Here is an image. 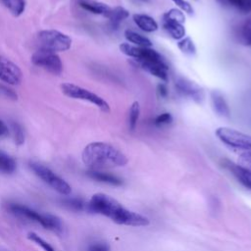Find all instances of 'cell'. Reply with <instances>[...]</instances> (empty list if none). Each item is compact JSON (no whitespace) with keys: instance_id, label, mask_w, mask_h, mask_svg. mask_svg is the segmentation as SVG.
Listing matches in <instances>:
<instances>
[{"instance_id":"obj_20","label":"cell","mask_w":251,"mask_h":251,"mask_svg":"<svg viewBox=\"0 0 251 251\" xmlns=\"http://www.w3.org/2000/svg\"><path fill=\"white\" fill-rule=\"evenodd\" d=\"M17 163L9 155L0 152V173L12 174L16 171Z\"/></svg>"},{"instance_id":"obj_35","label":"cell","mask_w":251,"mask_h":251,"mask_svg":"<svg viewBox=\"0 0 251 251\" xmlns=\"http://www.w3.org/2000/svg\"><path fill=\"white\" fill-rule=\"evenodd\" d=\"M9 133V129H8V126L5 125L4 122H2L0 120V137H4V136H7Z\"/></svg>"},{"instance_id":"obj_16","label":"cell","mask_w":251,"mask_h":251,"mask_svg":"<svg viewBox=\"0 0 251 251\" xmlns=\"http://www.w3.org/2000/svg\"><path fill=\"white\" fill-rule=\"evenodd\" d=\"M86 175L97 181L104 182V183H109L112 185H121L123 183V180L118 177L117 176H114L109 173H105L102 171H96V170H89L86 172Z\"/></svg>"},{"instance_id":"obj_28","label":"cell","mask_w":251,"mask_h":251,"mask_svg":"<svg viewBox=\"0 0 251 251\" xmlns=\"http://www.w3.org/2000/svg\"><path fill=\"white\" fill-rule=\"evenodd\" d=\"M10 2H11L10 10L12 11L14 16L19 17L20 15H22L24 13L25 8V0H10Z\"/></svg>"},{"instance_id":"obj_6","label":"cell","mask_w":251,"mask_h":251,"mask_svg":"<svg viewBox=\"0 0 251 251\" xmlns=\"http://www.w3.org/2000/svg\"><path fill=\"white\" fill-rule=\"evenodd\" d=\"M217 137L229 147L251 151V136L227 126H220L215 131Z\"/></svg>"},{"instance_id":"obj_13","label":"cell","mask_w":251,"mask_h":251,"mask_svg":"<svg viewBox=\"0 0 251 251\" xmlns=\"http://www.w3.org/2000/svg\"><path fill=\"white\" fill-rule=\"evenodd\" d=\"M162 24H163V27L173 38L176 40H180L181 38L184 37L185 28L183 26V24L166 16L165 14L163 15Z\"/></svg>"},{"instance_id":"obj_1","label":"cell","mask_w":251,"mask_h":251,"mask_svg":"<svg viewBox=\"0 0 251 251\" xmlns=\"http://www.w3.org/2000/svg\"><path fill=\"white\" fill-rule=\"evenodd\" d=\"M86 210L93 214H100L118 225L130 226H145L149 225L148 218L125 208L113 197L96 193L87 202Z\"/></svg>"},{"instance_id":"obj_25","label":"cell","mask_w":251,"mask_h":251,"mask_svg":"<svg viewBox=\"0 0 251 251\" xmlns=\"http://www.w3.org/2000/svg\"><path fill=\"white\" fill-rule=\"evenodd\" d=\"M27 239L34 242L36 245L40 246L44 251H55V249L48 242H46L43 238H41L35 232H28L27 233Z\"/></svg>"},{"instance_id":"obj_8","label":"cell","mask_w":251,"mask_h":251,"mask_svg":"<svg viewBox=\"0 0 251 251\" xmlns=\"http://www.w3.org/2000/svg\"><path fill=\"white\" fill-rule=\"evenodd\" d=\"M23 79V73L18 65L8 58L0 55V80L11 84L18 85Z\"/></svg>"},{"instance_id":"obj_19","label":"cell","mask_w":251,"mask_h":251,"mask_svg":"<svg viewBox=\"0 0 251 251\" xmlns=\"http://www.w3.org/2000/svg\"><path fill=\"white\" fill-rule=\"evenodd\" d=\"M125 37L126 38L127 41L131 42V43H134L136 45H138V47H151L152 46V42L149 38L137 33V32H134L132 30H129V29H126L125 31Z\"/></svg>"},{"instance_id":"obj_31","label":"cell","mask_w":251,"mask_h":251,"mask_svg":"<svg viewBox=\"0 0 251 251\" xmlns=\"http://www.w3.org/2000/svg\"><path fill=\"white\" fill-rule=\"evenodd\" d=\"M165 15L174 19V20H176V21H177V22H179V23H181V24H183L184 21H185L183 13L180 10H177V9H171L170 11L166 12Z\"/></svg>"},{"instance_id":"obj_37","label":"cell","mask_w":251,"mask_h":251,"mask_svg":"<svg viewBox=\"0 0 251 251\" xmlns=\"http://www.w3.org/2000/svg\"><path fill=\"white\" fill-rule=\"evenodd\" d=\"M0 2H1L5 7H7L8 9L11 8V2H10V0H0Z\"/></svg>"},{"instance_id":"obj_5","label":"cell","mask_w":251,"mask_h":251,"mask_svg":"<svg viewBox=\"0 0 251 251\" xmlns=\"http://www.w3.org/2000/svg\"><path fill=\"white\" fill-rule=\"evenodd\" d=\"M30 169L33 171V173L41 178L45 183H47L49 186H51L54 190L59 192L62 195H70L72 192V188L70 184L64 180L62 177L57 176L53 171H51L49 168L35 162L29 163Z\"/></svg>"},{"instance_id":"obj_38","label":"cell","mask_w":251,"mask_h":251,"mask_svg":"<svg viewBox=\"0 0 251 251\" xmlns=\"http://www.w3.org/2000/svg\"><path fill=\"white\" fill-rule=\"evenodd\" d=\"M139 1H143V2H146V1H148V0H139Z\"/></svg>"},{"instance_id":"obj_27","label":"cell","mask_w":251,"mask_h":251,"mask_svg":"<svg viewBox=\"0 0 251 251\" xmlns=\"http://www.w3.org/2000/svg\"><path fill=\"white\" fill-rule=\"evenodd\" d=\"M12 130H13L15 142L18 145H22L25 142V134L22 126L17 123H12Z\"/></svg>"},{"instance_id":"obj_32","label":"cell","mask_w":251,"mask_h":251,"mask_svg":"<svg viewBox=\"0 0 251 251\" xmlns=\"http://www.w3.org/2000/svg\"><path fill=\"white\" fill-rule=\"evenodd\" d=\"M173 2L179 7L183 12L187 13V14H192L193 13V8L192 6L185 0H173Z\"/></svg>"},{"instance_id":"obj_24","label":"cell","mask_w":251,"mask_h":251,"mask_svg":"<svg viewBox=\"0 0 251 251\" xmlns=\"http://www.w3.org/2000/svg\"><path fill=\"white\" fill-rule=\"evenodd\" d=\"M62 202L65 206H67V208L73 211L86 210L87 203H85L81 198H68V199H64Z\"/></svg>"},{"instance_id":"obj_9","label":"cell","mask_w":251,"mask_h":251,"mask_svg":"<svg viewBox=\"0 0 251 251\" xmlns=\"http://www.w3.org/2000/svg\"><path fill=\"white\" fill-rule=\"evenodd\" d=\"M8 209L12 214H14L15 216H17L21 219L37 223L40 226H42L43 227L45 226L46 214H40V213L30 209L27 206L18 204V203H10L8 205Z\"/></svg>"},{"instance_id":"obj_29","label":"cell","mask_w":251,"mask_h":251,"mask_svg":"<svg viewBox=\"0 0 251 251\" xmlns=\"http://www.w3.org/2000/svg\"><path fill=\"white\" fill-rule=\"evenodd\" d=\"M173 122V117L170 113H162L160 115H158L155 120H154V125L156 126H164L167 125L172 124Z\"/></svg>"},{"instance_id":"obj_26","label":"cell","mask_w":251,"mask_h":251,"mask_svg":"<svg viewBox=\"0 0 251 251\" xmlns=\"http://www.w3.org/2000/svg\"><path fill=\"white\" fill-rule=\"evenodd\" d=\"M241 40L245 45H251V16L242 25Z\"/></svg>"},{"instance_id":"obj_4","label":"cell","mask_w":251,"mask_h":251,"mask_svg":"<svg viewBox=\"0 0 251 251\" xmlns=\"http://www.w3.org/2000/svg\"><path fill=\"white\" fill-rule=\"evenodd\" d=\"M61 90L62 92L73 99H78V100H83L87 101L93 105H95L97 108H99L102 112L109 113L110 112V106L106 100H104L101 96L95 94L94 92L83 88L79 85L70 83V82H65L61 84Z\"/></svg>"},{"instance_id":"obj_15","label":"cell","mask_w":251,"mask_h":251,"mask_svg":"<svg viewBox=\"0 0 251 251\" xmlns=\"http://www.w3.org/2000/svg\"><path fill=\"white\" fill-rule=\"evenodd\" d=\"M135 25L146 32H153L158 29L157 22L150 16L145 14H134L132 16Z\"/></svg>"},{"instance_id":"obj_36","label":"cell","mask_w":251,"mask_h":251,"mask_svg":"<svg viewBox=\"0 0 251 251\" xmlns=\"http://www.w3.org/2000/svg\"><path fill=\"white\" fill-rule=\"evenodd\" d=\"M158 92L161 97H166L168 95V88H167L166 84H164V83L158 84Z\"/></svg>"},{"instance_id":"obj_2","label":"cell","mask_w":251,"mask_h":251,"mask_svg":"<svg viewBox=\"0 0 251 251\" xmlns=\"http://www.w3.org/2000/svg\"><path fill=\"white\" fill-rule=\"evenodd\" d=\"M81 159L89 170L96 171L127 164V158L122 151L109 143L100 141L87 144L82 150Z\"/></svg>"},{"instance_id":"obj_30","label":"cell","mask_w":251,"mask_h":251,"mask_svg":"<svg viewBox=\"0 0 251 251\" xmlns=\"http://www.w3.org/2000/svg\"><path fill=\"white\" fill-rule=\"evenodd\" d=\"M238 165L251 171V151H244L239 155Z\"/></svg>"},{"instance_id":"obj_21","label":"cell","mask_w":251,"mask_h":251,"mask_svg":"<svg viewBox=\"0 0 251 251\" xmlns=\"http://www.w3.org/2000/svg\"><path fill=\"white\" fill-rule=\"evenodd\" d=\"M139 114H140V105L138 101H134L128 110V119H127V124H128V129L129 130H134L137 125V121L139 119Z\"/></svg>"},{"instance_id":"obj_17","label":"cell","mask_w":251,"mask_h":251,"mask_svg":"<svg viewBox=\"0 0 251 251\" xmlns=\"http://www.w3.org/2000/svg\"><path fill=\"white\" fill-rule=\"evenodd\" d=\"M128 16H129L128 11L124 7L118 6V7L112 8L109 15L107 16V18L109 19V25L111 28L117 29L120 26L121 23L125 21Z\"/></svg>"},{"instance_id":"obj_11","label":"cell","mask_w":251,"mask_h":251,"mask_svg":"<svg viewBox=\"0 0 251 251\" xmlns=\"http://www.w3.org/2000/svg\"><path fill=\"white\" fill-rule=\"evenodd\" d=\"M136 62L140 66V68H142L143 70H145L152 75H154L164 81L168 80L169 67L166 64V62L164 61V59H161V60H136Z\"/></svg>"},{"instance_id":"obj_22","label":"cell","mask_w":251,"mask_h":251,"mask_svg":"<svg viewBox=\"0 0 251 251\" xmlns=\"http://www.w3.org/2000/svg\"><path fill=\"white\" fill-rule=\"evenodd\" d=\"M177 47L182 53H184L185 55H188V56H192L196 53V47L190 37L181 38L177 42Z\"/></svg>"},{"instance_id":"obj_7","label":"cell","mask_w":251,"mask_h":251,"mask_svg":"<svg viewBox=\"0 0 251 251\" xmlns=\"http://www.w3.org/2000/svg\"><path fill=\"white\" fill-rule=\"evenodd\" d=\"M31 62L33 65L55 75H59L63 72V63L60 57L52 51L39 48L32 54Z\"/></svg>"},{"instance_id":"obj_18","label":"cell","mask_w":251,"mask_h":251,"mask_svg":"<svg viewBox=\"0 0 251 251\" xmlns=\"http://www.w3.org/2000/svg\"><path fill=\"white\" fill-rule=\"evenodd\" d=\"M79 5L82 9L92 13V14H96V15H103L105 17H107L111 11V7H109L107 4L105 3H101V2H96V1H80Z\"/></svg>"},{"instance_id":"obj_12","label":"cell","mask_w":251,"mask_h":251,"mask_svg":"<svg viewBox=\"0 0 251 251\" xmlns=\"http://www.w3.org/2000/svg\"><path fill=\"white\" fill-rule=\"evenodd\" d=\"M224 166L235 176V178L246 188L251 190V171L241 167L238 164H234L228 160H225Z\"/></svg>"},{"instance_id":"obj_34","label":"cell","mask_w":251,"mask_h":251,"mask_svg":"<svg viewBox=\"0 0 251 251\" xmlns=\"http://www.w3.org/2000/svg\"><path fill=\"white\" fill-rule=\"evenodd\" d=\"M0 92H2L6 97L8 98H11L13 100L17 99V94L10 88H8L7 86H4V85H1L0 84Z\"/></svg>"},{"instance_id":"obj_33","label":"cell","mask_w":251,"mask_h":251,"mask_svg":"<svg viewBox=\"0 0 251 251\" xmlns=\"http://www.w3.org/2000/svg\"><path fill=\"white\" fill-rule=\"evenodd\" d=\"M87 251H110V248L107 243L98 241V242H94V243L90 244Z\"/></svg>"},{"instance_id":"obj_14","label":"cell","mask_w":251,"mask_h":251,"mask_svg":"<svg viewBox=\"0 0 251 251\" xmlns=\"http://www.w3.org/2000/svg\"><path fill=\"white\" fill-rule=\"evenodd\" d=\"M211 100H212L213 109L219 116L229 118L230 111H229L228 105L221 92L217 90H213L211 92Z\"/></svg>"},{"instance_id":"obj_3","label":"cell","mask_w":251,"mask_h":251,"mask_svg":"<svg viewBox=\"0 0 251 251\" xmlns=\"http://www.w3.org/2000/svg\"><path fill=\"white\" fill-rule=\"evenodd\" d=\"M37 43L40 49L57 53L69 50L72 46V38L56 29H44L38 32Z\"/></svg>"},{"instance_id":"obj_23","label":"cell","mask_w":251,"mask_h":251,"mask_svg":"<svg viewBox=\"0 0 251 251\" xmlns=\"http://www.w3.org/2000/svg\"><path fill=\"white\" fill-rule=\"evenodd\" d=\"M225 5H230L243 13L251 12V0H219Z\"/></svg>"},{"instance_id":"obj_10","label":"cell","mask_w":251,"mask_h":251,"mask_svg":"<svg viewBox=\"0 0 251 251\" xmlns=\"http://www.w3.org/2000/svg\"><path fill=\"white\" fill-rule=\"evenodd\" d=\"M176 89L182 94L189 98H191L193 101L197 103H201L204 99V92L203 89L194 83L193 81H190L183 77H177L176 79Z\"/></svg>"}]
</instances>
